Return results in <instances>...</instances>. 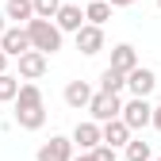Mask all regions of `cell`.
I'll list each match as a JSON object with an SVG mask.
<instances>
[{"label":"cell","mask_w":161,"mask_h":161,"mask_svg":"<svg viewBox=\"0 0 161 161\" xmlns=\"http://www.w3.org/2000/svg\"><path fill=\"white\" fill-rule=\"evenodd\" d=\"M73 161H96V157H92V153H80V157H73Z\"/></svg>","instance_id":"cell-26"},{"label":"cell","mask_w":161,"mask_h":161,"mask_svg":"<svg viewBox=\"0 0 161 161\" xmlns=\"http://www.w3.org/2000/svg\"><path fill=\"white\" fill-rule=\"evenodd\" d=\"M77 4H85V8H88V4H96V0H77Z\"/></svg>","instance_id":"cell-27"},{"label":"cell","mask_w":161,"mask_h":161,"mask_svg":"<svg viewBox=\"0 0 161 161\" xmlns=\"http://www.w3.org/2000/svg\"><path fill=\"white\" fill-rule=\"evenodd\" d=\"M111 12H115V8L108 4V0H96V4H88V8H85V19H88L92 27H104L108 19H111Z\"/></svg>","instance_id":"cell-17"},{"label":"cell","mask_w":161,"mask_h":161,"mask_svg":"<svg viewBox=\"0 0 161 161\" xmlns=\"http://www.w3.org/2000/svg\"><path fill=\"white\" fill-rule=\"evenodd\" d=\"M130 138H134V130L123 123V119H115V123H104V146H111V150H119V146H130Z\"/></svg>","instance_id":"cell-14"},{"label":"cell","mask_w":161,"mask_h":161,"mask_svg":"<svg viewBox=\"0 0 161 161\" xmlns=\"http://www.w3.org/2000/svg\"><path fill=\"white\" fill-rule=\"evenodd\" d=\"M62 0H35V19H58Z\"/></svg>","instance_id":"cell-20"},{"label":"cell","mask_w":161,"mask_h":161,"mask_svg":"<svg viewBox=\"0 0 161 161\" xmlns=\"http://www.w3.org/2000/svg\"><path fill=\"white\" fill-rule=\"evenodd\" d=\"M0 50H4L8 58H23V54H31L35 46H31V35H27V27H8L4 31V38H0Z\"/></svg>","instance_id":"cell-6"},{"label":"cell","mask_w":161,"mask_h":161,"mask_svg":"<svg viewBox=\"0 0 161 161\" xmlns=\"http://www.w3.org/2000/svg\"><path fill=\"white\" fill-rule=\"evenodd\" d=\"M111 69L123 73V77H130V73L138 69V50H134L130 42H119V46L111 50Z\"/></svg>","instance_id":"cell-12"},{"label":"cell","mask_w":161,"mask_h":161,"mask_svg":"<svg viewBox=\"0 0 161 161\" xmlns=\"http://www.w3.org/2000/svg\"><path fill=\"white\" fill-rule=\"evenodd\" d=\"M62 96H65V104H69L73 111H80V108L88 111V104H92V96H96V92H92V85H88V80H69Z\"/></svg>","instance_id":"cell-11"},{"label":"cell","mask_w":161,"mask_h":161,"mask_svg":"<svg viewBox=\"0 0 161 161\" xmlns=\"http://www.w3.org/2000/svg\"><path fill=\"white\" fill-rule=\"evenodd\" d=\"M4 15L12 19V27H27L31 19H35V0H8Z\"/></svg>","instance_id":"cell-15"},{"label":"cell","mask_w":161,"mask_h":161,"mask_svg":"<svg viewBox=\"0 0 161 161\" xmlns=\"http://www.w3.org/2000/svg\"><path fill=\"white\" fill-rule=\"evenodd\" d=\"M46 54H38V50H31V54H23V58H19V80H38V77H42L46 73Z\"/></svg>","instance_id":"cell-13"},{"label":"cell","mask_w":161,"mask_h":161,"mask_svg":"<svg viewBox=\"0 0 161 161\" xmlns=\"http://www.w3.org/2000/svg\"><path fill=\"white\" fill-rule=\"evenodd\" d=\"M92 157H96V161H115L119 153H115L111 146H96V150H92Z\"/></svg>","instance_id":"cell-21"},{"label":"cell","mask_w":161,"mask_h":161,"mask_svg":"<svg viewBox=\"0 0 161 161\" xmlns=\"http://www.w3.org/2000/svg\"><path fill=\"white\" fill-rule=\"evenodd\" d=\"M73 146H80V153H92L96 146H104V127L85 119V123L73 127Z\"/></svg>","instance_id":"cell-5"},{"label":"cell","mask_w":161,"mask_h":161,"mask_svg":"<svg viewBox=\"0 0 161 161\" xmlns=\"http://www.w3.org/2000/svg\"><path fill=\"white\" fill-rule=\"evenodd\" d=\"M19 88H23L19 77L15 73H4V77H0V104H15V100H19Z\"/></svg>","instance_id":"cell-18"},{"label":"cell","mask_w":161,"mask_h":161,"mask_svg":"<svg viewBox=\"0 0 161 161\" xmlns=\"http://www.w3.org/2000/svg\"><path fill=\"white\" fill-rule=\"evenodd\" d=\"M4 31H8V15H4V8H0V38H4Z\"/></svg>","instance_id":"cell-24"},{"label":"cell","mask_w":161,"mask_h":161,"mask_svg":"<svg viewBox=\"0 0 161 161\" xmlns=\"http://www.w3.org/2000/svg\"><path fill=\"white\" fill-rule=\"evenodd\" d=\"M157 8H161V0H157Z\"/></svg>","instance_id":"cell-28"},{"label":"cell","mask_w":161,"mask_h":161,"mask_svg":"<svg viewBox=\"0 0 161 161\" xmlns=\"http://www.w3.org/2000/svg\"><path fill=\"white\" fill-rule=\"evenodd\" d=\"M127 88H130V96H138V100H150V92L157 88V73L146 69V65H138V69L127 77Z\"/></svg>","instance_id":"cell-8"},{"label":"cell","mask_w":161,"mask_h":161,"mask_svg":"<svg viewBox=\"0 0 161 161\" xmlns=\"http://www.w3.org/2000/svg\"><path fill=\"white\" fill-rule=\"evenodd\" d=\"M127 161H153L150 142H146L142 134H138V138H130V146H127Z\"/></svg>","instance_id":"cell-19"},{"label":"cell","mask_w":161,"mask_h":161,"mask_svg":"<svg viewBox=\"0 0 161 161\" xmlns=\"http://www.w3.org/2000/svg\"><path fill=\"white\" fill-rule=\"evenodd\" d=\"M123 123L138 134V130H146V127H153V104L150 100H138V96H130L127 104H123Z\"/></svg>","instance_id":"cell-4"},{"label":"cell","mask_w":161,"mask_h":161,"mask_svg":"<svg viewBox=\"0 0 161 161\" xmlns=\"http://www.w3.org/2000/svg\"><path fill=\"white\" fill-rule=\"evenodd\" d=\"M35 157H38V161H73V138L54 134L50 142L38 146V153H35Z\"/></svg>","instance_id":"cell-7"},{"label":"cell","mask_w":161,"mask_h":161,"mask_svg":"<svg viewBox=\"0 0 161 161\" xmlns=\"http://www.w3.org/2000/svg\"><path fill=\"white\" fill-rule=\"evenodd\" d=\"M153 161H161V157H153Z\"/></svg>","instance_id":"cell-29"},{"label":"cell","mask_w":161,"mask_h":161,"mask_svg":"<svg viewBox=\"0 0 161 161\" xmlns=\"http://www.w3.org/2000/svg\"><path fill=\"white\" fill-rule=\"evenodd\" d=\"M15 123L23 130H42L46 123V104H42V88L35 80H23L19 88V100H15Z\"/></svg>","instance_id":"cell-1"},{"label":"cell","mask_w":161,"mask_h":161,"mask_svg":"<svg viewBox=\"0 0 161 161\" xmlns=\"http://www.w3.org/2000/svg\"><path fill=\"white\" fill-rule=\"evenodd\" d=\"M54 23H58V31H69V35H77L80 27H85L88 23V19H85V8H80V4H62V12H58V19H54Z\"/></svg>","instance_id":"cell-10"},{"label":"cell","mask_w":161,"mask_h":161,"mask_svg":"<svg viewBox=\"0 0 161 161\" xmlns=\"http://www.w3.org/2000/svg\"><path fill=\"white\" fill-rule=\"evenodd\" d=\"M88 115H92V123H115V119H123V100L111 96V92H96L92 96V104H88Z\"/></svg>","instance_id":"cell-3"},{"label":"cell","mask_w":161,"mask_h":161,"mask_svg":"<svg viewBox=\"0 0 161 161\" xmlns=\"http://www.w3.org/2000/svg\"><path fill=\"white\" fill-rule=\"evenodd\" d=\"M153 130H161V104L153 108Z\"/></svg>","instance_id":"cell-23"},{"label":"cell","mask_w":161,"mask_h":161,"mask_svg":"<svg viewBox=\"0 0 161 161\" xmlns=\"http://www.w3.org/2000/svg\"><path fill=\"white\" fill-rule=\"evenodd\" d=\"M27 35H31V46L38 54H46V58L62 50V31H58L54 19H31V23H27Z\"/></svg>","instance_id":"cell-2"},{"label":"cell","mask_w":161,"mask_h":161,"mask_svg":"<svg viewBox=\"0 0 161 161\" xmlns=\"http://www.w3.org/2000/svg\"><path fill=\"white\" fill-rule=\"evenodd\" d=\"M8 62H12V58H8L4 50H0V77H4V73H8Z\"/></svg>","instance_id":"cell-22"},{"label":"cell","mask_w":161,"mask_h":161,"mask_svg":"<svg viewBox=\"0 0 161 161\" xmlns=\"http://www.w3.org/2000/svg\"><path fill=\"white\" fill-rule=\"evenodd\" d=\"M73 38H77V50H80V54H88V58L104 50V27H92V23H85V27H80Z\"/></svg>","instance_id":"cell-9"},{"label":"cell","mask_w":161,"mask_h":161,"mask_svg":"<svg viewBox=\"0 0 161 161\" xmlns=\"http://www.w3.org/2000/svg\"><path fill=\"white\" fill-rule=\"evenodd\" d=\"M123 88H127V77H123V73H115L111 65L100 73V92H111V96H119Z\"/></svg>","instance_id":"cell-16"},{"label":"cell","mask_w":161,"mask_h":161,"mask_svg":"<svg viewBox=\"0 0 161 161\" xmlns=\"http://www.w3.org/2000/svg\"><path fill=\"white\" fill-rule=\"evenodd\" d=\"M108 4H111V8H130L134 0H108Z\"/></svg>","instance_id":"cell-25"}]
</instances>
